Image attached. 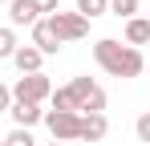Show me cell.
Segmentation results:
<instances>
[{
  "label": "cell",
  "instance_id": "19",
  "mask_svg": "<svg viewBox=\"0 0 150 146\" xmlns=\"http://www.w3.org/2000/svg\"><path fill=\"white\" fill-rule=\"evenodd\" d=\"M8 110H12V89L0 85V114H8Z\"/></svg>",
  "mask_w": 150,
  "mask_h": 146
},
{
  "label": "cell",
  "instance_id": "7",
  "mask_svg": "<svg viewBox=\"0 0 150 146\" xmlns=\"http://www.w3.org/2000/svg\"><path fill=\"white\" fill-rule=\"evenodd\" d=\"M12 65L21 69V77H25V73H41V65H45V53H41V49H33V45H21L16 53H12Z\"/></svg>",
  "mask_w": 150,
  "mask_h": 146
},
{
  "label": "cell",
  "instance_id": "22",
  "mask_svg": "<svg viewBox=\"0 0 150 146\" xmlns=\"http://www.w3.org/2000/svg\"><path fill=\"white\" fill-rule=\"evenodd\" d=\"M0 4H8V0H0Z\"/></svg>",
  "mask_w": 150,
  "mask_h": 146
},
{
  "label": "cell",
  "instance_id": "12",
  "mask_svg": "<svg viewBox=\"0 0 150 146\" xmlns=\"http://www.w3.org/2000/svg\"><path fill=\"white\" fill-rule=\"evenodd\" d=\"M77 12L85 16V21H98L110 12V0H77Z\"/></svg>",
  "mask_w": 150,
  "mask_h": 146
},
{
  "label": "cell",
  "instance_id": "5",
  "mask_svg": "<svg viewBox=\"0 0 150 146\" xmlns=\"http://www.w3.org/2000/svg\"><path fill=\"white\" fill-rule=\"evenodd\" d=\"M33 49H41L45 57H53V53L61 49V37L53 33V24H49V16H41V21L33 24Z\"/></svg>",
  "mask_w": 150,
  "mask_h": 146
},
{
  "label": "cell",
  "instance_id": "13",
  "mask_svg": "<svg viewBox=\"0 0 150 146\" xmlns=\"http://www.w3.org/2000/svg\"><path fill=\"white\" fill-rule=\"evenodd\" d=\"M77 114H105V89L93 85V94L81 101V110H77Z\"/></svg>",
  "mask_w": 150,
  "mask_h": 146
},
{
  "label": "cell",
  "instance_id": "15",
  "mask_svg": "<svg viewBox=\"0 0 150 146\" xmlns=\"http://www.w3.org/2000/svg\"><path fill=\"white\" fill-rule=\"evenodd\" d=\"M138 4H142V0H110V12L122 16V21H134V16H138Z\"/></svg>",
  "mask_w": 150,
  "mask_h": 146
},
{
  "label": "cell",
  "instance_id": "3",
  "mask_svg": "<svg viewBox=\"0 0 150 146\" xmlns=\"http://www.w3.org/2000/svg\"><path fill=\"white\" fill-rule=\"evenodd\" d=\"M45 126H49L53 142H77L81 138V114H61V110H45Z\"/></svg>",
  "mask_w": 150,
  "mask_h": 146
},
{
  "label": "cell",
  "instance_id": "4",
  "mask_svg": "<svg viewBox=\"0 0 150 146\" xmlns=\"http://www.w3.org/2000/svg\"><path fill=\"white\" fill-rule=\"evenodd\" d=\"M49 24H53V33L61 37V45L89 37V21H85L81 12H53V16H49Z\"/></svg>",
  "mask_w": 150,
  "mask_h": 146
},
{
  "label": "cell",
  "instance_id": "20",
  "mask_svg": "<svg viewBox=\"0 0 150 146\" xmlns=\"http://www.w3.org/2000/svg\"><path fill=\"white\" fill-rule=\"evenodd\" d=\"M146 73H150V57H146Z\"/></svg>",
  "mask_w": 150,
  "mask_h": 146
},
{
  "label": "cell",
  "instance_id": "11",
  "mask_svg": "<svg viewBox=\"0 0 150 146\" xmlns=\"http://www.w3.org/2000/svg\"><path fill=\"white\" fill-rule=\"evenodd\" d=\"M93 85H98L93 77H73V81L65 85V89H69V97H73V106H77V110H81V101H85V97L93 94Z\"/></svg>",
  "mask_w": 150,
  "mask_h": 146
},
{
  "label": "cell",
  "instance_id": "10",
  "mask_svg": "<svg viewBox=\"0 0 150 146\" xmlns=\"http://www.w3.org/2000/svg\"><path fill=\"white\" fill-rule=\"evenodd\" d=\"M126 45H130V49L150 45V21H146V16H134V21H126Z\"/></svg>",
  "mask_w": 150,
  "mask_h": 146
},
{
  "label": "cell",
  "instance_id": "23",
  "mask_svg": "<svg viewBox=\"0 0 150 146\" xmlns=\"http://www.w3.org/2000/svg\"><path fill=\"white\" fill-rule=\"evenodd\" d=\"M0 146H4V142H0Z\"/></svg>",
  "mask_w": 150,
  "mask_h": 146
},
{
  "label": "cell",
  "instance_id": "21",
  "mask_svg": "<svg viewBox=\"0 0 150 146\" xmlns=\"http://www.w3.org/2000/svg\"><path fill=\"white\" fill-rule=\"evenodd\" d=\"M49 146H65V142H49Z\"/></svg>",
  "mask_w": 150,
  "mask_h": 146
},
{
  "label": "cell",
  "instance_id": "1",
  "mask_svg": "<svg viewBox=\"0 0 150 146\" xmlns=\"http://www.w3.org/2000/svg\"><path fill=\"white\" fill-rule=\"evenodd\" d=\"M93 61H98L110 77H138V73L146 69L142 49H130V45H122V41H114V37H101L98 45H93Z\"/></svg>",
  "mask_w": 150,
  "mask_h": 146
},
{
  "label": "cell",
  "instance_id": "14",
  "mask_svg": "<svg viewBox=\"0 0 150 146\" xmlns=\"http://www.w3.org/2000/svg\"><path fill=\"white\" fill-rule=\"evenodd\" d=\"M16 49H21L16 33H12V28L4 24V28H0V61H12V53H16Z\"/></svg>",
  "mask_w": 150,
  "mask_h": 146
},
{
  "label": "cell",
  "instance_id": "16",
  "mask_svg": "<svg viewBox=\"0 0 150 146\" xmlns=\"http://www.w3.org/2000/svg\"><path fill=\"white\" fill-rule=\"evenodd\" d=\"M4 146H37V142H33V130H21V126H16V130L4 138Z\"/></svg>",
  "mask_w": 150,
  "mask_h": 146
},
{
  "label": "cell",
  "instance_id": "6",
  "mask_svg": "<svg viewBox=\"0 0 150 146\" xmlns=\"http://www.w3.org/2000/svg\"><path fill=\"white\" fill-rule=\"evenodd\" d=\"M105 134H110L105 114H81V138H77V142H101Z\"/></svg>",
  "mask_w": 150,
  "mask_h": 146
},
{
  "label": "cell",
  "instance_id": "17",
  "mask_svg": "<svg viewBox=\"0 0 150 146\" xmlns=\"http://www.w3.org/2000/svg\"><path fill=\"white\" fill-rule=\"evenodd\" d=\"M134 134H138V142H150V110H146V114H138V122H134Z\"/></svg>",
  "mask_w": 150,
  "mask_h": 146
},
{
  "label": "cell",
  "instance_id": "18",
  "mask_svg": "<svg viewBox=\"0 0 150 146\" xmlns=\"http://www.w3.org/2000/svg\"><path fill=\"white\" fill-rule=\"evenodd\" d=\"M37 4V16H53V12H61V0H33Z\"/></svg>",
  "mask_w": 150,
  "mask_h": 146
},
{
  "label": "cell",
  "instance_id": "2",
  "mask_svg": "<svg viewBox=\"0 0 150 146\" xmlns=\"http://www.w3.org/2000/svg\"><path fill=\"white\" fill-rule=\"evenodd\" d=\"M49 94H53V81L45 73H25V77H16V85H12V101H28V106L49 101Z\"/></svg>",
  "mask_w": 150,
  "mask_h": 146
},
{
  "label": "cell",
  "instance_id": "8",
  "mask_svg": "<svg viewBox=\"0 0 150 146\" xmlns=\"http://www.w3.org/2000/svg\"><path fill=\"white\" fill-rule=\"evenodd\" d=\"M8 114H12V122H16L21 130H33L37 122H45V110H41V106H28V101H12Z\"/></svg>",
  "mask_w": 150,
  "mask_h": 146
},
{
  "label": "cell",
  "instance_id": "9",
  "mask_svg": "<svg viewBox=\"0 0 150 146\" xmlns=\"http://www.w3.org/2000/svg\"><path fill=\"white\" fill-rule=\"evenodd\" d=\"M8 21L33 28V24L41 21V16H37V4H33V0H8Z\"/></svg>",
  "mask_w": 150,
  "mask_h": 146
}]
</instances>
